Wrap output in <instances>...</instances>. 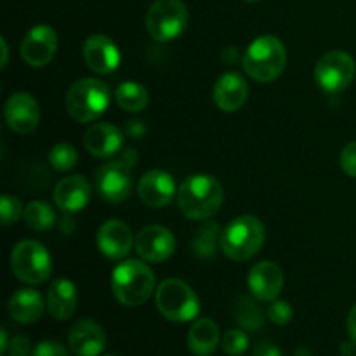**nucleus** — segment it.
<instances>
[{"label":"nucleus","instance_id":"1","mask_svg":"<svg viewBox=\"0 0 356 356\" xmlns=\"http://www.w3.org/2000/svg\"><path fill=\"white\" fill-rule=\"evenodd\" d=\"M225 190L216 177L195 174L186 177L177 190V207L191 221L212 219L222 207Z\"/></svg>","mask_w":356,"mask_h":356},{"label":"nucleus","instance_id":"2","mask_svg":"<svg viewBox=\"0 0 356 356\" xmlns=\"http://www.w3.org/2000/svg\"><path fill=\"white\" fill-rule=\"evenodd\" d=\"M264 240H266V228L263 221L256 216L247 214L238 216L226 225L221 233L219 247L229 261L245 263L263 249Z\"/></svg>","mask_w":356,"mask_h":356},{"label":"nucleus","instance_id":"3","mask_svg":"<svg viewBox=\"0 0 356 356\" xmlns=\"http://www.w3.org/2000/svg\"><path fill=\"white\" fill-rule=\"evenodd\" d=\"M242 65L247 75L256 82H273L284 73L287 65L285 45L275 35H261L245 49Z\"/></svg>","mask_w":356,"mask_h":356},{"label":"nucleus","instance_id":"4","mask_svg":"<svg viewBox=\"0 0 356 356\" xmlns=\"http://www.w3.org/2000/svg\"><path fill=\"white\" fill-rule=\"evenodd\" d=\"M155 289V273L146 263L127 259L118 264L111 275V292L122 306L136 308L152 298Z\"/></svg>","mask_w":356,"mask_h":356},{"label":"nucleus","instance_id":"5","mask_svg":"<svg viewBox=\"0 0 356 356\" xmlns=\"http://www.w3.org/2000/svg\"><path fill=\"white\" fill-rule=\"evenodd\" d=\"M111 92L104 82L97 79H80L66 92V113L80 124L99 118L108 110Z\"/></svg>","mask_w":356,"mask_h":356},{"label":"nucleus","instance_id":"6","mask_svg":"<svg viewBox=\"0 0 356 356\" xmlns=\"http://www.w3.org/2000/svg\"><path fill=\"white\" fill-rule=\"evenodd\" d=\"M160 315L174 323L193 322L200 313V301L193 289L177 278H169L159 285L155 294Z\"/></svg>","mask_w":356,"mask_h":356},{"label":"nucleus","instance_id":"7","mask_svg":"<svg viewBox=\"0 0 356 356\" xmlns=\"http://www.w3.org/2000/svg\"><path fill=\"white\" fill-rule=\"evenodd\" d=\"M10 270L23 284L38 285L51 277V254L37 240H21L10 252Z\"/></svg>","mask_w":356,"mask_h":356},{"label":"nucleus","instance_id":"8","mask_svg":"<svg viewBox=\"0 0 356 356\" xmlns=\"http://www.w3.org/2000/svg\"><path fill=\"white\" fill-rule=\"evenodd\" d=\"M188 9L181 0H155L146 14V30L156 42H172L188 24Z\"/></svg>","mask_w":356,"mask_h":356},{"label":"nucleus","instance_id":"9","mask_svg":"<svg viewBox=\"0 0 356 356\" xmlns=\"http://www.w3.org/2000/svg\"><path fill=\"white\" fill-rule=\"evenodd\" d=\"M356 73L355 59L348 52L329 51L316 61L315 82L323 92L337 94L351 86Z\"/></svg>","mask_w":356,"mask_h":356},{"label":"nucleus","instance_id":"10","mask_svg":"<svg viewBox=\"0 0 356 356\" xmlns=\"http://www.w3.org/2000/svg\"><path fill=\"white\" fill-rule=\"evenodd\" d=\"M96 190L108 204H122L132 190V165L124 159L103 163L96 170Z\"/></svg>","mask_w":356,"mask_h":356},{"label":"nucleus","instance_id":"11","mask_svg":"<svg viewBox=\"0 0 356 356\" xmlns=\"http://www.w3.org/2000/svg\"><path fill=\"white\" fill-rule=\"evenodd\" d=\"M58 51V33L49 24H37L21 42V58L33 68L47 66Z\"/></svg>","mask_w":356,"mask_h":356},{"label":"nucleus","instance_id":"12","mask_svg":"<svg viewBox=\"0 0 356 356\" xmlns=\"http://www.w3.org/2000/svg\"><path fill=\"white\" fill-rule=\"evenodd\" d=\"M136 252L143 261L148 263H163L176 250V238L172 232L160 225H152L143 228L136 236Z\"/></svg>","mask_w":356,"mask_h":356},{"label":"nucleus","instance_id":"13","mask_svg":"<svg viewBox=\"0 0 356 356\" xmlns=\"http://www.w3.org/2000/svg\"><path fill=\"white\" fill-rule=\"evenodd\" d=\"M7 127L16 134H30L40 122V106L37 99L28 92H16L7 99L3 106Z\"/></svg>","mask_w":356,"mask_h":356},{"label":"nucleus","instance_id":"14","mask_svg":"<svg viewBox=\"0 0 356 356\" xmlns=\"http://www.w3.org/2000/svg\"><path fill=\"white\" fill-rule=\"evenodd\" d=\"M136 238L131 228L120 219H108L99 226L96 243L99 252L111 261H120L131 252Z\"/></svg>","mask_w":356,"mask_h":356},{"label":"nucleus","instance_id":"15","mask_svg":"<svg viewBox=\"0 0 356 356\" xmlns=\"http://www.w3.org/2000/svg\"><path fill=\"white\" fill-rule=\"evenodd\" d=\"M138 195L145 205L152 209H163L177 195L172 176L162 169L148 170L141 176L138 184Z\"/></svg>","mask_w":356,"mask_h":356},{"label":"nucleus","instance_id":"16","mask_svg":"<svg viewBox=\"0 0 356 356\" xmlns=\"http://www.w3.org/2000/svg\"><path fill=\"white\" fill-rule=\"evenodd\" d=\"M82 56L86 65L99 75H108L118 68L122 61L117 44L106 35H90L82 47Z\"/></svg>","mask_w":356,"mask_h":356},{"label":"nucleus","instance_id":"17","mask_svg":"<svg viewBox=\"0 0 356 356\" xmlns=\"http://www.w3.org/2000/svg\"><path fill=\"white\" fill-rule=\"evenodd\" d=\"M247 285L257 301L271 302L278 299L284 289V271L271 261H261L250 268Z\"/></svg>","mask_w":356,"mask_h":356},{"label":"nucleus","instance_id":"18","mask_svg":"<svg viewBox=\"0 0 356 356\" xmlns=\"http://www.w3.org/2000/svg\"><path fill=\"white\" fill-rule=\"evenodd\" d=\"M68 346L75 356H99L106 348V334L97 322L82 318L70 327Z\"/></svg>","mask_w":356,"mask_h":356},{"label":"nucleus","instance_id":"19","mask_svg":"<svg viewBox=\"0 0 356 356\" xmlns=\"http://www.w3.org/2000/svg\"><path fill=\"white\" fill-rule=\"evenodd\" d=\"M90 195H92V188L86 177L68 176L56 184L52 198L59 211L65 214H75L87 207Z\"/></svg>","mask_w":356,"mask_h":356},{"label":"nucleus","instance_id":"20","mask_svg":"<svg viewBox=\"0 0 356 356\" xmlns=\"http://www.w3.org/2000/svg\"><path fill=\"white\" fill-rule=\"evenodd\" d=\"M212 97H214L216 106L221 111H226V113L238 111L247 103L249 83L236 72L222 73L216 82Z\"/></svg>","mask_w":356,"mask_h":356},{"label":"nucleus","instance_id":"21","mask_svg":"<svg viewBox=\"0 0 356 356\" xmlns=\"http://www.w3.org/2000/svg\"><path fill=\"white\" fill-rule=\"evenodd\" d=\"M83 146L96 159H110L124 146V132L111 124H94L83 134Z\"/></svg>","mask_w":356,"mask_h":356},{"label":"nucleus","instance_id":"22","mask_svg":"<svg viewBox=\"0 0 356 356\" xmlns=\"http://www.w3.org/2000/svg\"><path fill=\"white\" fill-rule=\"evenodd\" d=\"M79 302L76 287L72 280L58 278L51 284L47 291V309L51 316L59 322H65L73 316Z\"/></svg>","mask_w":356,"mask_h":356},{"label":"nucleus","instance_id":"23","mask_svg":"<svg viewBox=\"0 0 356 356\" xmlns=\"http://www.w3.org/2000/svg\"><path fill=\"white\" fill-rule=\"evenodd\" d=\"M44 299L35 289H19L9 299V316L21 325L35 323L44 313Z\"/></svg>","mask_w":356,"mask_h":356},{"label":"nucleus","instance_id":"24","mask_svg":"<svg viewBox=\"0 0 356 356\" xmlns=\"http://www.w3.org/2000/svg\"><path fill=\"white\" fill-rule=\"evenodd\" d=\"M221 344V334L214 320H195L188 332V348L193 356H212Z\"/></svg>","mask_w":356,"mask_h":356},{"label":"nucleus","instance_id":"25","mask_svg":"<svg viewBox=\"0 0 356 356\" xmlns=\"http://www.w3.org/2000/svg\"><path fill=\"white\" fill-rule=\"evenodd\" d=\"M115 101L118 106L131 113H139L145 110L149 103V94L141 83L138 82H124L115 90Z\"/></svg>","mask_w":356,"mask_h":356},{"label":"nucleus","instance_id":"26","mask_svg":"<svg viewBox=\"0 0 356 356\" xmlns=\"http://www.w3.org/2000/svg\"><path fill=\"white\" fill-rule=\"evenodd\" d=\"M23 221L33 232H47L56 225V212L47 202L33 200L24 207Z\"/></svg>","mask_w":356,"mask_h":356},{"label":"nucleus","instance_id":"27","mask_svg":"<svg viewBox=\"0 0 356 356\" xmlns=\"http://www.w3.org/2000/svg\"><path fill=\"white\" fill-rule=\"evenodd\" d=\"M219 233H221L219 226L211 219L204 221V225L198 228L193 238V252L200 259H214L216 252H218V242H221Z\"/></svg>","mask_w":356,"mask_h":356},{"label":"nucleus","instance_id":"28","mask_svg":"<svg viewBox=\"0 0 356 356\" xmlns=\"http://www.w3.org/2000/svg\"><path fill=\"white\" fill-rule=\"evenodd\" d=\"M254 299L242 296L235 306L236 323H238L243 330H247V332H257V330L263 329L264 325V313L263 309H261V306L257 305Z\"/></svg>","mask_w":356,"mask_h":356},{"label":"nucleus","instance_id":"29","mask_svg":"<svg viewBox=\"0 0 356 356\" xmlns=\"http://www.w3.org/2000/svg\"><path fill=\"white\" fill-rule=\"evenodd\" d=\"M79 162V153L68 143H59V145L52 146L49 152V163L52 169L59 170V172H68Z\"/></svg>","mask_w":356,"mask_h":356},{"label":"nucleus","instance_id":"30","mask_svg":"<svg viewBox=\"0 0 356 356\" xmlns=\"http://www.w3.org/2000/svg\"><path fill=\"white\" fill-rule=\"evenodd\" d=\"M221 348L228 356H242L249 348V336L243 329H229L222 334Z\"/></svg>","mask_w":356,"mask_h":356},{"label":"nucleus","instance_id":"31","mask_svg":"<svg viewBox=\"0 0 356 356\" xmlns=\"http://www.w3.org/2000/svg\"><path fill=\"white\" fill-rule=\"evenodd\" d=\"M23 204L17 197L13 195H3L2 200H0V222L2 226H10L17 221L19 218H23Z\"/></svg>","mask_w":356,"mask_h":356},{"label":"nucleus","instance_id":"32","mask_svg":"<svg viewBox=\"0 0 356 356\" xmlns=\"http://www.w3.org/2000/svg\"><path fill=\"white\" fill-rule=\"evenodd\" d=\"M266 315H268V318L275 323V325L284 327L292 320V316H294V309H292V306L289 305L287 301L275 299V301H271L270 306H268Z\"/></svg>","mask_w":356,"mask_h":356},{"label":"nucleus","instance_id":"33","mask_svg":"<svg viewBox=\"0 0 356 356\" xmlns=\"http://www.w3.org/2000/svg\"><path fill=\"white\" fill-rule=\"evenodd\" d=\"M31 356H68V348L54 339L40 341L31 351Z\"/></svg>","mask_w":356,"mask_h":356},{"label":"nucleus","instance_id":"34","mask_svg":"<svg viewBox=\"0 0 356 356\" xmlns=\"http://www.w3.org/2000/svg\"><path fill=\"white\" fill-rule=\"evenodd\" d=\"M341 167L344 174L356 179V141L348 143L341 152Z\"/></svg>","mask_w":356,"mask_h":356},{"label":"nucleus","instance_id":"35","mask_svg":"<svg viewBox=\"0 0 356 356\" xmlns=\"http://www.w3.org/2000/svg\"><path fill=\"white\" fill-rule=\"evenodd\" d=\"M31 343L26 336H14L7 346V356H31Z\"/></svg>","mask_w":356,"mask_h":356},{"label":"nucleus","instance_id":"36","mask_svg":"<svg viewBox=\"0 0 356 356\" xmlns=\"http://www.w3.org/2000/svg\"><path fill=\"white\" fill-rule=\"evenodd\" d=\"M252 356H284L282 355V350L271 341H259L254 348Z\"/></svg>","mask_w":356,"mask_h":356},{"label":"nucleus","instance_id":"37","mask_svg":"<svg viewBox=\"0 0 356 356\" xmlns=\"http://www.w3.org/2000/svg\"><path fill=\"white\" fill-rule=\"evenodd\" d=\"M125 132H127V136H131V138L139 139V138H143V136L146 134V127H145V124H143V122L129 120L127 127H125Z\"/></svg>","mask_w":356,"mask_h":356},{"label":"nucleus","instance_id":"38","mask_svg":"<svg viewBox=\"0 0 356 356\" xmlns=\"http://www.w3.org/2000/svg\"><path fill=\"white\" fill-rule=\"evenodd\" d=\"M346 329H348V336H350V339L353 341V343H356V305L351 308L350 315H348Z\"/></svg>","mask_w":356,"mask_h":356},{"label":"nucleus","instance_id":"39","mask_svg":"<svg viewBox=\"0 0 356 356\" xmlns=\"http://www.w3.org/2000/svg\"><path fill=\"white\" fill-rule=\"evenodd\" d=\"M356 351V343H353V341H346V343L341 344V353H343V356H351L355 355Z\"/></svg>","mask_w":356,"mask_h":356},{"label":"nucleus","instance_id":"40","mask_svg":"<svg viewBox=\"0 0 356 356\" xmlns=\"http://www.w3.org/2000/svg\"><path fill=\"white\" fill-rule=\"evenodd\" d=\"M0 341H2V344H0V355H6L7 353V346H9V337H7V330L2 329V332H0Z\"/></svg>","mask_w":356,"mask_h":356},{"label":"nucleus","instance_id":"41","mask_svg":"<svg viewBox=\"0 0 356 356\" xmlns=\"http://www.w3.org/2000/svg\"><path fill=\"white\" fill-rule=\"evenodd\" d=\"M0 44H2V68H6L7 66V61H9V47H7V42L6 38H0Z\"/></svg>","mask_w":356,"mask_h":356},{"label":"nucleus","instance_id":"42","mask_svg":"<svg viewBox=\"0 0 356 356\" xmlns=\"http://www.w3.org/2000/svg\"><path fill=\"white\" fill-rule=\"evenodd\" d=\"M294 356H312V351H309V348L301 346V348H298V350H296Z\"/></svg>","mask_w":356,"mask_h":356},{"label":"nucleus","instance_id":"43","mask_svg":"<svg viewBox=\"0 0 356 356\" xmlns=\"http://www.w3.org/2000/svg\"><path fill=\"white\" fill-rule=\"evenodd\" d=\"M245 2H257V0H245Z\"/></svg>","mask_w":356,"mask_h":356},{"label":"nucleus","instance_id":"44","mask_svg":"<svg viewBox=\"0 0 356 356\" xmlns=\"http://www.w3.org/2000/svg\"><path fill=\"white\" fill-rule=\"evenodd\" d=\"M104 356H117V355H104Z\"/></svg>","mask_w":356,"mask_h":356},{"label":"nucleus","instance_id":"45","mask_svg":"<svg viewBox=\"0 0 356 356\" xmlns=\"http://www.w3.org/2000/svg\"><path fill=\"white\" fill-rule=\"evenodd\" d=\"M351 356H355V355H351Z\"/></svg>","mask_w":356,"mask_h":356}]
</instances>
